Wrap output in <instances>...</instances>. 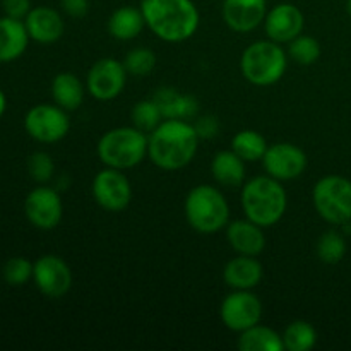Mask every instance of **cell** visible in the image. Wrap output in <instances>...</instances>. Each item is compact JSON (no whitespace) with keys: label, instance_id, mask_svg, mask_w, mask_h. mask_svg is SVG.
I'll return each mask as SVG.
<instances>
[{"label":"cell","instance_id":"6da1fadb","mask_svg":"<svg viewBox=\"0 0 351 351\" xmlns=\"http://www.w3.org/2000/svg\"><path fill=\"white\" fill-rule=\"evenodd\" d=\"M149 136L147 156L154 167L177 171L192 163L197 154L199 136L191 120L165 119Z\"/></svg>","mask_w":351,"mask_h":351},{"label":"cell","instance_id":"7a4b0ae2","mask_svg":"<svg viewBox=\"0 0 351 351\" xmlns=\"http://www.w3.org/2000/svg\"><path fill=\"white\" fill-rule=\"evenodd\" d=\"M146 26L165 43H182L197 33L201 14L192 0H143Z\"/></svg>","mask_w":351,"mask_h":351},{"label":"cell","instance_id":"3957f363","mask_svg":"<svg viewBox=\"0 0 351 351\" xmlns=\"http://www.w3.org/2000/svg\"><path fill=\"white\" fill-rule=\"evenodd\" d=\"M240 204L245 218L263 228H269L287 215L288 195L280 180L269 175H259L242 185Z\"/></svg>","mask_w":351,"mask_h":351},{"label":"cell","instance_id":"277c9868","mask_svg":"<svg viewBox=\"0 0 351 351\" xmlns=\"http://www.w3.org/2000/svg\"><path fill=\"white\" fill-rule=\"evenodd\" d=\"M184 215L192 230L213 235L230 223V204L225 194L215 185H195L184 202Z\"/></svg>","mask_w":351,"mask_h":351},{"label":"cell","instance_id":"5b68a950","mask_svg":"<svg viewBox=\"0 0 351 351\" xmlns=\"http://www.w3.org/2000/svg\"><path fill=\"white\" fill-rule=\"evenodd\" d=\"M149 136L137 127H117L101 136L96 146L99 161L108 168L130 170L147 158Z\"/></svg>","mask_w":351,"mask_h":351},{"label":"cell","instance_id":"8992f818","mask_svg":"<svg viewBox=\"0 0 351 351\" xmlns=\"http://www.w3.org/2000/svg\"><path fill=\"white\" fill-rule=\"evenodd\" d=\"M288 69V55L280 43L259 40L250 43L240 57V72L247 82L267 88L283 79Z\"/></svg>","mask_w":351,"mask_h":351},{"label":"cell","instance_id":"52a82bcc","mask_svg":"<svg viewBox=\"0 0 351 351\" xmlns=\"http://www.w3.org/2000/svg\"><path fill=\"white\" fill-rule=\"evenodd\" d=\"M312 204L329 225H348L351 221V182L341 175L319 178L312 191Z\"/></svg>","mask_w":351,"mask_h":351},{"label":"cell","instance_id":"ba28073f","mask_svg":"<svg viewBox=\"0 0 351 351\" xmlns=\"http://www.w3.org/2000/svg\"><path fill=\"white\" fill-rule=\"evenodd\" d=\"M24 130L31 139L41 144L60 143L71 130L67 110L50 103L31 106L24 115Z\"/></svg>","mask_w":351,"mask_h":351},{"label":"cell","instance_id":"9c48e42d","mask_svg":"<svg viewBox=\"0 0 351 351\" xmlns=\"http://www.w3.org/2000/svg\"><path fill=\"white\" fill-rule=\"evenodd\" d=\"M127 75L129 72L123 62L112 57L99 58L86 75V91L98 101H112L125 89Z\"/></svg>","mask_w":351,"mask_h":351},{"label":"cell","instance_id":"30bf717a","mask_svg":"<svg viewBox=\"0 0 351 351\" xmlns=\"http://www.w3.org/2000/svg\"><path fill=\"white\" fill-rule=\"evenodd\" d=\"M219 317L226 329L240 335L259 324L263 319V302L252 290H233L223 298Z\"/></svg>","mask_w":351,"mask_h":351},{"label":"cell","instance_id":"8fae6325","mask_svg":"<svg viewBox=\"0 0 351 351\" xmlns=\"http://www.w3.org/2000/svg\"><path fill=\"white\" fill-rule=\"evenodd\" d=\"M96 204L110 213H120L132 201V185L127 175L117 168L105 167L95 175L91 185Z\"/></svg>","mask_w":351,"mask_h":351},{"label":"cell","instance_id":"7c38bea8","mask_svg":"<svg viewBox=\"0 0 351 351\" xmlns=\"http://www.w3.org/2000/svg\"><path fill=\"white\" fill-rule=\"evenodd\" d=\"M24 215L34 228L50 232L57 228L64 216V202L57 189L40 185L24 199Z\"/></svg>","mask_w":351,"mask_h":351},{"label":"cell","instance_id":"4fadbf2b","mask_svg":"<svg viewBox=\"0 0 351 351\" xmlns=\"http://www.w3.org/2000/svg\"><path fill=\"white\" fill-rule=\"evenodd\" d=\"M33 283L48 298H62L72 288V271L62 257L47 254L34 261Z\"/></svg>","mask_w":351,"mask_h":351},{"label":"cell","instance_id":"5bb4252c","mask_svg":"<svg viewBox=\"0 0 351 351\" xmlns=\"http://www.w3.org/2000/svg\"><path fill=\"white\" fill-rule=\"evenodd\" d=\"M266 175L280 182H290L302 177L307 168V154L291 143H276L267 147L263 158Z\"/></svg>","mask_w":351,"mask_h":351},{"label":"cell","instance_id":"9a60e30c","mask_svg":"<svg viewBox=\"0 0 351 351\" xmlns=\"http://www.w3.org/2000/svg\"><path fill=\"white\" fill-rule=\"evenodd\" d=\"M264 33L276 43H290L304 33V12L295 3H276L273 9H267L266 19L263 23Z\"/></svg>","mask_w":351,"mask_h":351},{"label":"cell","instance_id":"2e32d148","mask_svg":"<svg viewBox=\"0 0 351 351\" xmlns=\"http://www.w3.org/2000/svg\"><path fill=\"white\" fill-rule=\"evenodd\" d=\"M267 0H223V21L235 33H250L264 23Z\"/></svg>","mask_w":351,"mask_h":351},{"label":"cell","instance_id":"e0dca14e","mask_svg":"<svg viewBox=\"0 0 351 351\" xmlns=\"http://www.w3.org/2000/svg\"><path fill=\"white\" fill-rule=\"evenodd\" d=\"M27 34L40 45L57 43L65 33V23L57 9L48 5H38L29 10L24 19Z\"/></svg>","mask_w":351,"mask_h":351},{"label":"cell","instance_id":"ac0fdd59","mask_svg":"<svg viewBox=\"0 0 351 351\" xmlns=\"http://www.w3.org/2000/svg\"><path fill=\"white\" fill-rule=\"evenodd\" d=\"M225 232L230 247L240 256L257 257L266 249V235L263 232V226L250 221L249 218L230 221Z\"/></svg>","mask_w":351,"mask_h":351},{"label":"cell","instance_id":"d6986e66","mask_svg":"<svg viewBox=\"0 0 351 351\" xmlns=\"http://www.w3.org/2000/svg\"><path fill=\"white\" fill-rule=\"evenodd\" d=\"M264 269L254 256H237L223 267V280L232 290H254L263 281Z\"/></svg>","mask_w":351,"mask_h":351},{"label":"cell","instance_id":"ffe728a7","mask_svg":"<svg viewBox=\"0 0 351 351\" xmlns=\"http://www.w3.org/2000/svg\"><path fill=\"white\" fill-rule=\"evenodd\" d=\"M29 41L24 21L9 16L0 17V64H10L23 57Z\"/></svg>","mask_w":351,"mask_h":351},{"label":"cell","instance_id":"44dd1931","mask_svg":"<svg viewBox=\"0 0 351 351\" xmlns=\"http://www.w3.org/2000/svg\"><path fill=\"white\" fill-rule=\"evenodd\" d=\"M153 99L158 103L165 119H197L199 110H201V105L194 95L180 93L175 88L156 89Z\"/></svg>","mask_w":351,"mask_h":351},{"label":"cell","instance_id":"7402d4cb","mask_svg":"<svg viewBox=\"0 0 351 351\" xmlns=\"http://www.w3.org/2000/svg\"><path fill=\"white\" fill-rule=\"evenodd\" d=\"M211 173L216 184L223 187H242L245 184V161L233 149L219 151L211 161Z\"/></svg>","mask_w":351,"mask_h":351},{"label":"cell","instance_id":"603a6c76","mask_svg":"<svg viewBox=\"0 0 351 351\" xmlns=\"http://www.w3.org/2000/svg\"><path fill=\"white\" fill-rule=\"evenodd\" d=\"M146 21H144L143 10L141 7L134 5H122L112 12L108 17V33L119 41H130L143 33Z\"/></svg>","mask_w":351,"mask_h":351},{"label":"cell","instance_id":"cb8c5ba5","mask_svg":"<svg viewBox=\"0 0 351 351\" xmlns=\"http://www.w3.org/2000/svg\"><path fill=\"white\" fill-rule=\"evenodd\" d=\"M86 86L72 72H60L51 81V98L55 105L67 112H74L84 101Z\"/></svg>","mask_w":351,"mask_h":351},{"label":"cell","instance_id":"d4e9b609","mask_svg":"<svg viewBox=\"0 0 351 351\" xmlns=\"http://www.w3.org/2000/svg\"><path fill=\"white\" fill-rule=\"evenodd\" d=\"M240 351H283V336L267 326L256 324L239 335L237 341Z\"/></svg>","mask_w":351,"mask_h":351},{"label":"cell","instance_id":"484cf974","mask_svg":"<svg viewBox=\"0 0 351 351\" xmlns=\"http://www.w3.org/2000/svg\"><path fill=\"white\" fill-rule=\"evenodd\" d=\"M267 143L264 139L263 134L257 130L245 129L235 134L232 139V149L242 158L245 163H256V161H263L264 154L267 151Z\"/></svg>","mask_w":351,"mask_h":351},{"label":"cell","instance_id":"4316f807","mask_svg":"<svg viewBox=\"0 0 351 351\" xmlns=\"http://www.w3.org/2000/svg\"><path fill=\"white\" fill-rule=\"evenodd\" d=\"M285 350L288 351H308L317 343V331L307 321H293L283 331Z\"/></svg>","mask_w":351,"mask_h":351},{"label":"cell","instance_id":"83f0119b","mask_svg":"<svg viewBox=\"0 0 351 351\" xmlns=\"http://www.w3.org/2000/svg\"><path fill=\"white\" fill-rule=\"evenodd\" d=\"M317 257L324 264H338L346 256V242L345 237L336 230H328L322 233L315 245Z\"/></svg>","mask_w":351,"mask_h":351},{"label":"cell","instance_id":"f1b7e54d","mask_svg":"<svg viewBox=\"0 0 351 351\" xmlns=\"http://www.w3.org/2000/svg\"><path fill=\"white\" fill-rule=\"evenodd\" d=\"M130 119H132L134 127H137L143 132L149 134L160 125L165 120L163 113H161L160 106L153 98L141 99L134 105L132 112H130Z\"/></svg>","mask_w":351,"mask_h":351},{"label":"cell","instance_id":"f546056e","mask_svg":"<svg viewBox=\"0 0 351 351\" xmlns=\"http://www.w3.org/2000/svg\"><path fill=\"white\" fill-rule=\"evenodd\" d=\"M288 57L300 65H312L321 57V45L314 36H307L302 33L295 40L288 43Z\"/></svg>","mask_w":351,"mask_h":351},{"label":"cell","instance_id":"4dcf8cb0","mask_svg":"<svg viewBox=\"0 0 351 351\" xmlns=\"http://www.w3.org/2000/svg\"><path fill=\"white\" fill-rule=\"evenodd\" d=\"M33 267L34 263H31L26 257H10L2 267V278L9 287H24L33 280Z\"/></svg>","mask_w":351,"mask_h":351},{"label":"cell","instance_id":"1f68e13d","mask_svg":"<svg viewBox=\"0 0 351 351\" xmlns=\"http://www.w3.org/2000/svg\"><path fill=\"white\" fill-rule=\"evenodd\" d=\"M123 65H125L129 75L144 77V75L151 74L154 67H156V55L149 48L137 47L125 55Z\"/></svg>","mask_w":351,"mask_h":351},{"label":"cell","instance_id":"d6a6232c","mask_svg":"<svg viewBox=\"0 0 351 351\" xmlns=\"http://www.w3.org/2000/svg\"><path fill=\"white\" fill-rule=\"evenodd\" d=\"M27 173L36 184H48L55 175V163L50 154L45 151H34L27 158Z\"/></svg>","mask_w":351,"mask_h":351},{"label":"cell","instance_id":"836d02e7","mask_svg":"<svg viewBox=\"0 0 351 351\" xmlns=\"http://www.w3.org/2000/svg\"><path fill=\"white\" fill-rule=\"evenodd\" d=\"M195 132L199 139H213L219 132V122L215 115H197V120L194 122Z\"/></svg>","mask_w":351,"mask_h":351},{"label":"cell","instance_id":"e575fe53","mask_svg":"<svg viewBox=\"0 0 351 351\" xmlns=\"http://www.w3.org/2000/svg\"><path fill=\"white\" fill-rule=\"evenodd\" d=\"M0 5H2L3 16H9L21 21L26 19L29 10L33 9L31 7V0H2Z\"/></svg>","mask_w":351,"mask_h":351},{"label":"cell","instance_id":"d590c367","mask_svg":"<svg viewBox=\"0 0 351 351\" xmlns=\"http://www.w3.org/2000/svg\"><path fill=\"white\" fill-rule=\"evenodd\" d=\"M58 2H60L62 10L75 19L84 17L89 12V0H58Z\"/></svg>","mask_w":351,"mask_h":351},{"label":"cell","instance_id":"8d00e7d4","mask_svg":"<svg viewBox=\"0 0 351 351\" xmlns=\"http://www.w3.org/2000/svg\"><path fill=\"white\" fill-rule=\"evenodd\" d=\"M5 110H7V96L5 93L2 91V88H0V120H2V117L5 115Z\"/></svg>","mask_w":351,"mask_h":351},{"label":"cell","instance_id":"74e56055","mask_svg":"<svg viewBox=\"0 0 351 351\" xmlns=\"http://www.w3.org/2000/svg\"><path fill=\"white\" fill-rule=\"evenodd\" d=\"M346 10H348V14L351 16V0H346Z\"/></svg>","mask_w":351,"mask_h":351},{"label":"cell","instance_id":"f35d334b","mask_svg":"<svg viewBox=\"0 0 351 351\" xmlns=\"http://www.w3.org/2000/svg\"><path fill=\"white\" fill-rule=\"evenodd\" d=\"M0 3H2V0H0Z\"/></svg>","mask_w":351,"mask_h":351}]
</instances>
